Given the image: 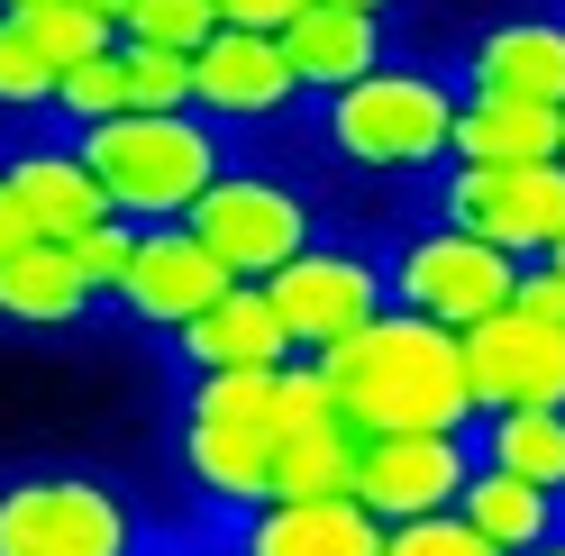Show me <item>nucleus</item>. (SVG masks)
Segmentation results:
<instances>
[{"label":"nucleus","mask_w":565,"mask_h":556,"mask_svg":"<svg viewBox=\"0 0 565 556\" xmlns=\"http://www.w3.org/2000/svg\"><path fill=\"white\" fill-rule=\"evenodd\" d=\"M310 365H320L338 420L356 438H475L466 356H456V329H438V320L383 310L365 338H347Z\"/></svg>","instance_id":"1"},{"label":"nucleus","mask_w":565,"mask_h":556,"mask_svg":"<svg viewBox=\"0 0 565 556\" xmlns=\"http://www.w3.org/2000/svg\"><path fill=\"white\" fill-rule=\"evenodd\" d=\"M74 164L92 173V192L110 201V220L128 228H183L201 211V192L237 164V147L210 119H110V128H83L64 137Z\"/></svg>","instance_id":"2"},{"label":"nucleus","mask_w":565,"mask_h":556,"mask_svg":"<svg viewBox=\"0 0 565 556\" xmlns=\"http://www.w3.org/2000/svg\"><path fill=\"white\" fill-rule=\"evenodd\" d=\"M456 74L419 55H393L383 74H365L356 92L320 100V156L347 173H438L447 164V128H456Z\"/></svg>","instance_id":"3"},{"label":"nucleus","mask_w":565,"mask_h":556,"mask_svg":"<svg viewBox=\"0 0 565 556\" xmlns=\"http://www.w3.org/2000/svg\"><path fill=\"white\" fill-rule=\"evenodd\" d=\"M0 556H147V520L92 466L0 474Z\"/></svg>","instance_id":"4"},{"label":"nucleus","mask_w":565,"mask_h":556,"mask_svg":"<svg viewBox=\"0 0 565 556\" xmlns=\"http://www.w3.org/2000/svg\"><path fill=\"white\" fill-rule=\"evenodd\" d=\"M183 228L228 265V284H246V292H265L292 256H310L329 237L320 228V201H310L292 173H274V164H228L220 183L201 192V211Z\"/></svg>","instance_id":"5"},{"label":"nucleus","mask_w":565,"mask_h":556,"mask_svg":"<svg viewBox=\"0 0 565 556\" xmlns=\"http://www.w3.org/2000/svg\"><path fill=\"white\" fill-rule=\"evenodd\" d=\"M429 220L483 237L511 265H547L565 237V164H447Z\"/></svg>","instance_id":"6"},{"label":"nucleus","mask_w":565,"mask_h":556,"mask_svg":"<svg viewBox=\"0 0 565 556\" xmlns=\"http://www.w3.org/2000/svg\"><path fill=\"white\" fill-rule=\"evenodd\" d=\"M265 310L282 320L292 356H329V346L365 338L383 310H393V274H383V247H356V237H320L310 256H292L265 284Z\"/></svg>","instance_id":"7"},{"label":"nucleus","mask_w":565,"mask_h":556,"mask_svg":"<svg viewBox=\"0 0 565 556\" xmlns=\"http://www.w3.org/2000/svg\"><path fill=\"white\" fill-rule=\"evenodd\" d=\"M383 274H393V310L438 320V329H456V338H466L475 320H492V310H511V284H520L511 256H492L483 237L438 228V220L402 228L393 247H383Z\"/></svg>","instance_id":"8"},{"label":"nucleus","mask_w":565,"mask_h":556,"mask_svg":"<svg viewBox=\"0 0 565 556\" xmlns=\"http://www.w3.org/2000/svg\"><path fill=\"white\" fill-rule=\"evenodd\" d=\"M466 356V402L475 420H511V410H565V329H539L520 310H492L456 338Z\"/></svg>","instance_id":"9"},{"label":"nucleus","mask_w":565,"mask_h":556,"mask_svg":"<svg viewBox=\"0 0 565 556\" xmlns=\"http://www.w3.org/2000/svg\"><path fill=\"white\" fill-rule=\"evenodd\" d=\"M456 92H502L565 110V10H492L456 46Z\"/></svg>","instance_id":"10"},{"label":"nucleus","mask_w":565,"mask_h":556,"mask_svg":"<svg viewBox=\"0 0 565 556\" xmlns=\"http://www.w3.org/2000/svg\"><path fill=\"white\" fill-rule=\"evenodd\" d=\"M393 46H402V19L374 10V0H301L292 38H282V64H292L301 100H338L365 74H383Z\"/></svg>","instance_id":"11"},{"label":"nucleus","mask_w":565,"mask_h":556,"mask_svg":"<svg viewBox=\"0 0 565 556\" xmlns=\"http://www.w3.org/2000/svg\"><path fill=\"white\" fill-rule=\"evenodd\" d=\"M301 110V83H292V64H282V46H256V38H210L192 55V119H210L220 137H274V128H292Z\"/></svg>","instance_id":"12"},{"label":"nucleus","mask_w":565,"mask_h":556,"mask_svg":"<svg viewBox=\"0 0 565 556\" xmlns=\"http://www.w3.org/2000/svg\"><path fill=\"white\" fill-rule=\"evenodd\" d=\"M228 265L201 247L192 228H137V265H128V284H119V320L128 329H147V338H173V329H192L210 301H228Z\"/></svg>","instance_id":"13"},{"label":"nucleus","mask_w":565,"mask_h":556,"mask_svg":"<svg viewBox=\"0 0 565 556\" xmlns=\"http://www.w3.org/2000/svg\"><path fill=\"white\" fill-rule=\"evenodd\" d=\"M475 474V438H365V466H356V511L402 530V520H438L456 511Z\"/></svg>","instance_id":"14"},{"label":"nucleus","mask_w":565,"mask_h":556,"mask_svg":"<svg viewBox=\"0 0 565 556\" xmlns=\"http://www.w3.org/2000/svg\"><path fill=\"white\" fill-rule=\"evenodd\" d=\"M220 556H383V520L356 502H265L220 530Z\"/></svg>","instance_id":"15"},{"label":"nucleus","mask_w":565,"mask_h":556,"mask_svg":"<svg viewBox=\"0 0 565 556\" xmlns=\"http://www.w3.org/2000/svg\"><path fill=\"white\" fill-rule=\"evenodd\" d=\"M173 365H183V384L192 374H282L292 365V338H282V320L265 310V292H228V301H210L192 329H173Z\"/></svg>","instance_id":"16"},{"label":"nucleus","mask_w":565,"mask_h":556,"mask_svg":"<svg viewBox=\"0 0 565 556\" xmlns=\"http://www.w3.org/2000/svg\"><path fill=\"white\" fill-rule=\"evenodd\" d=\"M0 183L19 192V211H28V228H38L46 247H74V237H92L100 220H110V201L92 192V173L74 164L64 137H28V147H10V156H0Z\"/></svg>","instance_id":"17"},{"label":"nucleus","mask_w":565,"mask_h":556,"mask_svg":"<svg viewBox=\"0 0 565 556\" xmlns=\"http://www.w3.org/2000/svg\"><path fill=\"white\" fill-rule=\"evenodd\" d=\"M274 457H282L274 429H228V420H183V438H173V466H183L228 520L274 502Z\"/></svg>","instance_id":"18"},{"label":"nucleus","mask_w":565,"mask_h":556,"mask_svg":"<svg viewBox=\"0 0 565 556\" xmlns=\"http://www.w3.org/2000/svg\"><path fill=\"white\" fill-rule=\"evenodd\" d=\"M447 164H565V110L502 92H466L447 128Z\"/></svg>","instance_id":"19"},{"label":"nucleus","mask_w":565,"mask_h":556,"mask_svg":"<svg viewBox=\"0 0 565 556\" xmlns=\"http://www.w3.org/2000/svg\"><path fill=\"white\" fill-rule=\"evenodd\" d=\"M92 310H100V292L83 284L74 247H28V256L0 265V329H19V338H74Z\"/></svg>","instance_id":"20"},{"label":"nucleus","mask_w":565,"mask_h":556,"mask_svg":"<svg viewBox=\"0 0 565 556\" xmlns=\"http://www.w3.org/2000/svg\"><path fill=\"white\" fill-rule=\"evenodd\" d=\"M456 520L492 547V556H539L565 538V520H556V493H539V483H511V474H492L475 466L466 474V493H456Z\"/></svg>","instance_id":"21"},{"label":"nucleus","mask_w":565,"mask_h":556,"mask_svg":"<svg viewBox=\"0 0 565 556\" xmlns=\"http://www.w3.org/2000/svg\"><path fill=\"white\" fill-rule=\"evenodd\" d=\"M0 28L46 64V74H74V64L119 46V10L110 0H0Z\"/></svg>","instance_id":"22"},{"label":"nucleus","mask_w":565,"mask_h":556,"mask_svg":"<svg viewBox=\"0 0 565 556\" xmlns=\"http://www.w3.org/2000/svg\"><path fill=\"white\" fill-rule=\"evenodd\" d=\"M475 466L539 483L565 502V410H511V420H475Z\"/></svg>","instance_id":"23"},{"label":"nucleus","mask_w":565,"mask_h":556,"mask_svg":"<svg viewBox=\"0 0 565 556\" xmlns=\"http://www.w3.org/2000/svg\"><path fill=\"white\" fill-rule=\"evenodd\" d=\"M356 466H365V438H356V429L282 438V457H274V502H356Z\"/></svg>","instance_id":"24"},{"label":"nucleus","mask_w":565,"mask_h":556,"mask_svg":"<svg viewBox=\"0 0 565 556\" xmlns=\"http://www.w3.org/2000/svg\"><path fill=\"white\" fill-rule=\"evenodd\" d=\"M119 10V46H156V55H201L220 38V0H110Z\"/></svg>","instance_id":"25"},{"label":"nucleus","mask_w":565,"mask_h":556,"mask_svg":"<svg viewBox=\"0 0 565 556\" xmlns=\"http://www.w3.org/2000/svg\"><path fill=\"white\" fill-rule=\"evenodd\" d=\"M110 119H128V64H119V46L110 55H92V64H74V74H55V137H83V128H110Z\"/></svg>","instance_id":"26"},{"label":"nucleus","mask_w":565,"mask_h":556,"mask_svg":"<svg viewBox=\"0 0 565 556\" xmlns=\"http://www.w3.org/2000/svg\"><path fill=\"white\" fill-rule=\"evenodd\" d=\"M183 420H228V429H274V374H192Z\"/></svg>","instance_id":"27"},{"label":"nucleus","mask_w":565,"mask_h":556,"mask_svg":"<svg viewBox=\"0 0 565 556\" xmlns=\"http://www.w3.org/2000/svg\"><path fill=\"white\" fill-rule=\"evenodd\" d=\"M128 64V119H183L192 110V64L156 55V46H119Z\"/></svg>","instance_id":"28"},{"label":"nucleus","mask_w":565,"mask_h":556,"mask_svg":"<svg viewBox=\"0 0 565 556\" xmlns=\"http://www.w3.org/2000/svg\"><path fill=\"white\" fill-rule=\"evenodd\" d=\"M0 119H55V74L0 28Z\"/></svg>","instance_id":"29"},{"label":"nucleus","mask_w":565,"mask_h":556,"mask_svg":"<svg viewBox=\"0 0 565 556\" xmlns=\"http://www.w3.org/2000/svg\"><path fill=\"white\" fill-rule=\"evenodd\" d=\"M74 265H83V284H92L100 301H119L128 265H137V228H128V220H100L92 237H74Z\"/></svg>","instance_id":"30"},{"label":"nucleus","mask_w":565,"mask_h":556,"mask_svg":"<svg viewBox=\"0 0 565 556\" xmlns=\"http://www.w3.org/2000/svg\"><path fill=\"white\" fill-rule=\"evenodd\" d=\"M383 556H492L456 511H438V520H402V530H383Z\"/></svg>","instance_id":"31"},{"label":"nucleus","mask_w":565,"mask_h":556,"mask_svg":"<svg viewBox=\"0 0 565 556\" xmlns=\"http://www.w3.org/2000/svg\"><path fill=\"white\" fill-rule=\"evenodd\" d=\"M511 310H520V320H539V329H565V274L556 265H520Z\"/></svg>","instance_id":"32"},{"label":"nucleus","mask_w":565,"mask_h":556,"mask_svg":"<svg viewBox=\"0 0 565 556\" xmlns=\"http://www.w3.org/2000/svg\"><path fill=\"white\" fill-rule=\"evenodd\" d=\"M28 247H46V237L28 228V211H19V192L0 183V265H10V256H28Z\"/></svg>","instance_id":"33"},{"label":"nucleus","mask_w":565,"mask_h":556,"mask_svg":"<svg viewBox=\"0 0 565 556\" xmlns=\"http://www.w3.org/2000/svg\"><path fill=\"white\" fill-rule=\"evenodd\" d=\"M547 265H556V274H565V237H556V256H547Z\"/></svg>","instance_id":"34"},{"label":"nucleus","mask_w":565,"mask_h":556,"mask_svg":"<svg viewBox=\"0 0 565 556\" xmlns=\"http://www.w3.org/2000/svg\"><path fill=\"white\" fill-rule=\"evenodd\" d=\"M539 556H565V538H556V547H539Z\"/></svg>","instance_id":"35"},{"label":"nucleus","mask_w":565,"mask_h":556,"mask_svg":"<svg viewBox=\"0 0 565 556\" xmlns=\"http://www.w3.org/2000/svg\"><path fill=\"white\" fill-rule=\"evenodd\" d=\"M556 520H565V502H556Z\"/></svg>","instance_id":"36"}]
</instances>
